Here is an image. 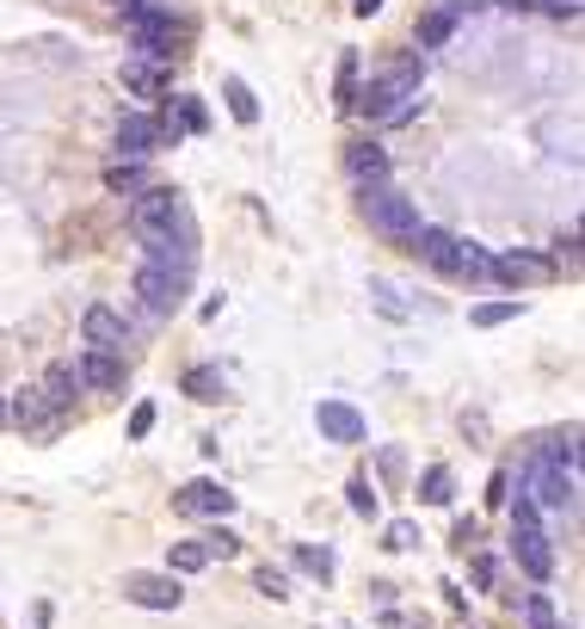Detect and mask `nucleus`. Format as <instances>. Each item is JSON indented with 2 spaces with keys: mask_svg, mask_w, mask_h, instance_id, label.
<instances>
[{
  "mask_svg": "<svg viewBox=\"0 0 585 629\" xmlns=\"http://www.w3.org/2000/svg\"><path fill=\"white\" fill-rule=\"evenodd\" d=\"M352 106L364 111L369 124H407L426 99H419V63L413 56H400V63H388L383 75H369V87H357Z\"/></svg>",
  "mask_w": 585,
  "mask_h": 629,
  "instance_id": "obj_1",
  "label": "nucleus"
},
{
  "mask_svg": "<svg viewBox=\"0 0 585 629\" xmlns=\"http://www.w3.org/2000/svg\"><path fill=\"white\" fill-rule=\"evenodd\" d=\"M364 222L376 229L383 241H413V229H419V205L407 198L400 186H364Z\"/></svg>",
  "mask_w": 585,
  "mask_h": 629,
  "instance_id": "obj_2",
  "label": "nucleus"
},
{
  "mask_svg": "<svg viewBox=\"0 0 585 629\" xmlns=\"http://www.w3.org/2000/svg\"><path fill=\"white\" fill-rule=\"evenodd\" d=\"M523 500L537 506V512H573L580 506V470H567V463H554L549 451L530 463V494Z\"/></svg>",
  "mask_w": 585,
  "mask_h": 629,
  "instance_id": "obj_3",
  "label": "nucleus"
},
{
  "mask_svg": "<svg viewBox=\"0 0 585 629\" xmlns=\"http://www.w3.org/2000/svg\"><path fill=\"white\" fill-rule=\"evenodd\" d=\"M511 555H518V567L530 581H549L554 574V550H549V537H542L537 506L523 500V494H518V506H511Z\"/></svg>",
  "mask_w": 585,
  "mask_h": 629,
  "instance_id": "obj_4",
  "label": "nucleus"
},
{
  "mask_svg": "<svg viewBox=\"0 0 585 629\" xmlns=\"http://www.w3.org/2000/svg\"><path fill=\"white\" fill-rule=\"evenodd\" d=\"M185 284H191V278H179V272H167V266H154V260H142V266H136L142 321H167V314L185 302Z\"/></svg>",
  "mask_w": 585,
  "mask_h": 629,
  "instance_id": "obj_5",
  "label": "nucleus"
},
{
  "mask_svg": "<svg viewBox=\"0 0 585 629\" xmlns=\"http://www.w3.org/2000/svg\"><path fill=\"white\" fill-rule=\"evenodd\" d=\"M130 222H136V235H161V229H179V222H185L179 191H167V186L136 191V205H130Z\"/></svg>",
  "mask_w": 585,
  "mask_h": 629,
  "instance_id": "obj_6",
  "label": "nucleus"
},
{
  "mask_svg": "<svg viewBox=\"0 0 585 629\" xmlns=\"http://www.w3.org/2000/svg\"><path fill=\"white\" fill-rule=\"evenodd\" d=\"M161 142H173V136H167V124H161L154 111H130V118L118 124V155L123 161H148Z\"/></svg>",
  "mask_w": 585,
  "mask_h": 629,
  "instance_id": "obj_7",
  "label": "nucleus"
},
{
  "mask_svg": "<svg viewBox=\"0 0 585 629\" xmlns=\"http://www.w3.org/2000/svg\"><path fill=\"white\" fill-rule=\"evenodd\" d=\"M80 340H87V352H123V340H130V321H123L111 302H92V309L80 314Z\"/></svg>",
  "mask_w": 585,
  "mask_h": 629,
  "instance_id": "obj_8",
  "label": "nucleus"
},
{
  "mask_svg": "<svg viewBox=\"0 0 585 629\" xmlns=\"http://www.w3.org/2000/svg\"><path fill=\"white\" fill-rule=\"evenodd\" d=\"M123 25H130L136 56H148V63H161V56L173 49V13H167V7H154V13H130Z\"/></svg>",
  "mask_w": 585,
  "mask_h": 629,
  "instance_id": "obj_9",
  "label": "nucleus"
},
{
  "mask_svg": "<svg viewBox=\"0 0 585 629\" xmlns=\"http://www.w3.org/2000/svg\"><path fill=\"white\" fill-rule=\"evenodd\" d=\"M7 420H13L19 432H56V426H62V408L49 401L44 389H37V383H31V389H19L13 401H7Z\"/></svg>",
  "mask_w": 585,
  "mask_h": 629,
  "instance_id": "obj_10",
  "label": "nucleus"
},
{
  "mask_svg": "<svg viewBox=\"0 0 585 629\" xmlns=\"http://www.w3.org/2000/svg\"><path fill=\"white\" fill-rule=\"evenodd\" d=\"M173 512H185V519H229L234 494L222 488V482H191V488L173 494Z\"/></svg>",
  "mask_w": 585,
  "mask_h": 629,
  "instance_id": "obj_11",
  "label": "nucleus"
},
{
  "mask_svg": "<svg viewBox=\"0 0 585 629\" xmlns=\"http://www.w3.org/2000/svg\"><path fill=\"white\" fill-rule=\"evenodd\" d=\"M123 598L142 605V611H173L185 598V586L173 581V574H123Z\"/></svg>",
  "mask_w": 585,
  "mask_h": 629,
  "instance_id": "obj_12",
  "label": "nucleus"
},
{
  "mask_svg": "<svg viewBox=\"0 0 585 629\" xmlns=\"http://www.w3.org/2000/svg\"><path fill=\"white\" fill-rule=\"evenodd\" d=\"M118 80H123V93H136V99H161V93H167V63L130 56V63L118 68Z\"/></svg>",
  "mask_w": 585,
  "mask_h": 629,
  "instance_id": "obj_13",
  "label": "nucleus"
},
{
  "mask_svg": "<svg viewBox=\"0 0 585 629\" xmlns=\"http://www.w3.org/2000/svg\"><path fill=\"white\" fill-rule=\"evenodd\" d=\"M413 247H419V260H426L431 272L456 278V235H450V229H426V222H419V229H413Z\"/></svg>",
  "mask_w": 585,
  "mask_h": 629,
  "instance_id": "obj_14",
  "label": "nucleus"
},
{
  "mask_svg": "<svg viewBox=\"0 0 585 629\" xmlns=\"http://www.w3.org/2000/svg\"><path fill=\"white\" fill-rule=\"evenodd\" d=\"M549 272H554V266L542 260V253H499L487 278H493V284H542Z\"/></svg>",
  "mask_w": 585,
  "mask_h": 629,
  "instance_id": "obj_15",
  "label": "nucleus"
},
{
  "mask_svg": "<svg viewBox=\"0 0 585 629\" xmlns=\"http://www.w3.org/2000/svg\"><path fill=\"white\" fill-rule=\"evenodd\" d=\"M314 426H321L333 444H357V439H364V413L345 408V401H321V408H314Z\"/></svg>",
  "mask_w": 585,
  "mask_h": 629,
  "instance_id": "obj_16",
  "label": "nucleus"
},
{
  "mask_svg": "<svg viewBox=\"0 0 585 629\" xmlns=\"http://www.w3.org/2000/svg\"><path fill=\"white\" fill-rule=\"evenodd\" d=\"M345 167H352L357 186H383L388 179V155H383V142H352L345 148Z\"/></svg>",
  "mask_w": 585,
  "mask_h": 629,
  "instance_id": "obj_17",
  "label": "nucleus"
},
{
  "mask_svg": "<svg viewBox=\"0 0 585 629\" xmlns=\"http://www.w3.org/2000/svg\"><path fill=\"white\" fill-rule=\"evenodd\" d=\"M80 389H118L123 383V358L118 352H80Z\"/></svg>",
  "mask_w": 585,
  "mask_h": 629,
  "instance_id": "obj_18",
  "label": "nucleus"
},
{
  "mask_svg": "<svg viewBox=\"0 0 585 629\" xmlns=\"http://www.w3.org/2000/svg\"><path fill=\"white\" fill-rule=\"evenodd\" d=\"M456 32V0H438L426 19H419V49H444Z\"/></svg>",
  "mask_w": 585,
  "mask_h": 629,
  "instance_id": "obj_19",
  "label": "nucleus"
},
{
  "mask_svg": "<svg viewBox=\"0 0 585 629\" xmlns=\"http://www.w3.org/2000/svg\"><path fill=\"white\" fill-rule=\"evenodd\" d=\"M37 389H44L49 401H56V408L68 413V401H75V389H80V371H75V364H68V358H62V364H49V377L37 383Z\"/></svg>",
  "mask_w": 585,
  "mask_h": 629,
  "instance_id": "obj_20",
  "label": "nucleus"
},
{
  "mask_svg": "<svg viewBox=\"0 0 585 629\" xmlns=\"http://www.w3.org/2000/svg\"><path fill=\"white\" fill-rule=\"evenodd\" d=\"M487 272H493V253H481V241H462L456 235V278L487 284Z\"/></svg>",
  "mask_w": 585,
  "mask_h": 629,
  "instance_id": "obj_21",
  "label": "nucleus"
},
{
  "mask_svg": "<svg viewBox=\"0 0 585 629\" xmlns=\"http://www.w3.org/2000/svg\"><path fill=\"white\" fill-rule=\"evenodd\" d=\"M222 93H229L234 124H260V99H253V87H246L241 75H229V80H222Z\"/></svg>",
  "mask_w": 585,
  "mask_h": 629,
  "instance_id": "obj_22",
  "label": "nucleus"
},
{
  "mask_svg": "<svg viewBox=\"0 0 585 629\" xmlns=\"http://www.w3.org/2000/svg\"><path fill=\"white\" fill-rule=\"evenodd\" d=\"M419 500H426V506H450V500H456V482H450L444 463H431V470L419 475Z\"/></svg>",
  "mask_w": 585,
  "mask_h": 629,
  "instance_id": "obj_23",
  "label": "nucleus"
},
{
  "mask_svg": "<svg viewBox=\"0 0 585 629\" xmlns=\"http://www.w3.org/2000/svg\"><path fill=\"white\" fill-rule=\"evenodd\" d=\"M185 389L198 395V401H222V395H229V377H222L216 364H198V371L185 377Z\"/></svg>",
  "mask_w": 585,
  "mask_h": 629,
  "instance_id": "obj_24",
  "label": "nucleus"
},
{
  "mask_svg": "<svg viewBox=\"0 0 585 629\" xmlns=\"http://www.w3.org/2000/svg\"><path fill=\"white\" fill-rule=\"evenodd\" d=\"M203 567H210V550H203V543H173L167 574H203Z\"/></svg>",
  "mask_w": 585,
  "mask_h": 629,
  "instance_id": "obj_25",
  "label": "nucleus"
},
{
  "mask_svg": "<svg viewBox=\"0 0 585 629\" xmlns=\"http://www.w3.org/2000/svg\"><path fill=\"white\" fill-rule=\"evenodd\" d=\"M173 106H179V130H191V136H203V130H210V111H203L191 93H179Z\"/></svg>",
  "mask_w": 585,
  "mask_h": 629,
  "instance_id": "obj_26",
  "label": "nucleus"
},
{
  "mask_svg": "<svg viewBox=\"0 0 585 629\" xmlns=\"http://www.w3.org/2000/svg\"><path fill=\"white\" fill-rule=\"evenodd\" d=\"M518 617H523V624H530V629H554V611H549V598H523V605H518Z\"/></svg>",
  "mask_w": 585,
  "mask_h": 629,
  "instance_id": "obj_27",
  "label": "nucleus"
},
{
  "mask_svg": "<svg viewBox=\"0 0 585 629\" xmlns=\"http://www.w3.org/2000/svg\"><path fill=\"white\" fill-rule=\"evenodd\" d=\"M106 186H111V191H130V198H136V191H148V179H142V167H111Z\"/></svg>",
  "mask_w": 585,
  "mask_h": 629,
  "instance_id": "obj_28",
  "label": "nucleus"
},
{
  "mask_svg": "<svg viewBox=\"0 0 585 629\" xmlns=\"http://www.w3.org/2000/svg\"><path fill=\"white\" fill-rule=\"evenodd\" d=\"M253 586H260L265 598H290V581H284V567H260V574H253Z\"/></svg>",
  "mask_w": 585,
  "mask_h": 629,
  "instance_id": "obj_29",
  "label": "nucleus"
},
{
  "mask_svg": "<svg viewBox=\"0 0 585 629\" xmlns=\"http://www.w3.org/2000/svg\"><path fill=\"white\" fill-rule=\"evenodd\" d=\"M296 567H302V574H321V581H327V574H333V555H327V550H296Z\"/></svg>",
  "mask_w": 585,
  "mask_h": 629,
  "instance_id": "obj_30",
  "label": "nucleus"
},
{
  "mask_svg": "<svg viewBox=\"0 0 585 629\" xmlns=\"http://www.w3.org/2000/svg\"><path fill=\"white\" fill-rule=\"evenodd\" d=\"M511 314H518V302H487V309H475V328H499Z\"/></svg>",
  "mask_w": 585,
  "mask_h": 629,
  "instance_id": "obj_31",
  "label": "nucleus"
},
{
  "mask_svg": "<svg viewBox=\"0 0 585 629\" xmlns=\"http://www.w3.org/2000/svg\"><path fill=\"white\" fill-rule=\"evenodd\" d=\"M352 93H357V56H345L339 63V106H352Z\"/></svg>",
  "mask_w": 585,
  "mask_h": 629,
  "instance_id": "obj_32",
  "label": "nucleus"
},
{
  "mask_svg": "<svg viewBox=\"0 0 585 629\" xmlns=\"http://www.w3.org/2000/svg\"><path fill=\"white\" fill-rule=\"evenodd\" d=\"M154 432V401H136V413H130V439H148Z\"/></svg>",
  "mask_w": 585,
  "mask_h": 629,
  "instance_id": "obj_33",
  "label": "nucleus"
},
{
  "mask_svg": "<svg viewBox=\"0 0 585 629\" xmlns=\"http://www.w3.org/2000/svg\"><path fill=\"white\" fill-rule=\"evenodd\" d=\"M352 512H364V519H376V494H369V482L357 475L352 482Z\"/></svg>",
  "mask_w": 585,
  "mask_h": 629,
  "instance_id": "obj_34",
  "label": "nucleus"
},
{
  "mask_svg": "<svg viewBox=\"0 0 585 629\" xmlns=\"http://www.w3.org/2000/svg\"><path fill=\"white\" fill-rule=\"evenodd\" d=\"M203 550H210V562H216V555H234V537L229 531H210V537H203Z\"/></svg>",
  "mask_w": 585,
  "mask_h": 629,
  "instance_id": "obj_35",
  "label": "nucleus"
},
{
  "mask_svg": "<svg viewBox=\"0 0 585 629\" xmlns=\"http://www.w3.org/2000/svg\"><path fill=\"white\" fill-rule=\"evenodd\" d=\"M413 525H407V519H400V525H388V543H395V550H413Z\"/></svg>",
  "mask_w": 585,
  "mask_h": 629,
  "instance_id": "obj_36",
  "label": "nucleus"
},
{
  "mask_svg": "<svg viewBox=\"0 0 585 629\" xmlns=\"http://www.w3.org/2000/svg\"><path fill=\"white\" fill-rule=\"evenodd\" d=\"M530 7H542V13H561V19L580 13V0H530Z\"/></svg>",
  "mask_w": 585,
  "mask_h": 629,
  "instance_id": "obj_37",
  "label": "nucleus"
},
{
  "mask_svg": "<svg viewBox=\"0 0 585 629\" xmlns=\"http://www.w3.org/2000/svg\"><path fill=\"white\" fill-rule=\"evenodd\" d=\"M118 7H123V19H130V13H154V7H167V0H118Z\"/></svg>",
  "mask_w": 585,
  "mask_h": 629,
  "instance_id": "obj_38",
  "label": "nucleus"
},
{
  "mask_svg": "<svg viewBox=\"0 0 585 629\" xmlns=\"http://www.w3.org/2000/svg\"><path fill=\"white\" fill-rule=\"evenodd\" d=\"M352 13H357V19H369V13H383V0H352Z\"/></svg>",
  "mask_w": 585,
  "mask_h": 629,
  "instance_id": "obj_39",
  "label": "nucleus"
},
{
  "mask_svg": "<svg viewBox=\"0 0 585 629\" xmlns=\"http://www.w3.org/2000/svg\"><path fill=\"white\" fill-rule=\"evenodd\" d=\"M493 7H518V13H523V7H530V0H493Z\"/></svg>",
  "mask_w": 585,
  "mask_h": 629,
  "instance_id": "obj_40",
  "label": "nucleus"
},
{
  "mask_svg": "<svg viewBox=\"0 0 585 629\" xmlns=\"http://www.w3.org/2000/svg\"><path fill=\"white\" fill-rule=\"evenodd\" d=\"M0 420H7V401H0Z\"/></svg>",
  "mask_w": 585,
  "mask_h": 629,
  "instance_id": "obj_41",
  "label": "nucleus"
},
{
  "mask_svg": "<svg viewBox=\"0 0 585 629\" xmlns=\"http://www.w3.org/2000/svg\"><path fill=\"white\" fill-rule=\"evenodd\" d=\"M554 629H561V624H554Z\"/></svg>",
  "mask_w": 585,
  "mask_h": 629,
  "instance_id": "obj_42",
  "label": "nucleus"
}]
</instances>
